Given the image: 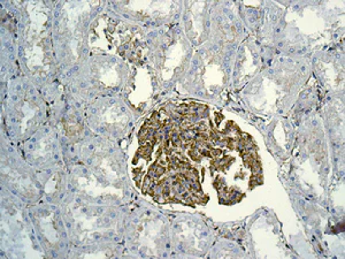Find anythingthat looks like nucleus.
I'll use <instances>...</instances> for the list:
<instances>
[{
    "label": "nucleus",
    "instance_id": "nucleus-2",
    "mask_svg": "<svg viewBox=\"0 0 345 259\" xmlns=\"http://www.w3.org/2000/svg\"><path fill=\"white\" fill-rule=\"evenodd\" d=\"M252 169V175H258V174H261L262 173V166H261V161L260 159H255L253 161L252 166L250 167Z\"/></svg>",
    "mask_w": 345,
    "mask_h": 259
},
{
    "label": "nucleus",
    "instance_id": "nucleus-6",
    "mask_svg": "<svg viewBox=\"0 0 345 259\" xmlns=\"http://www.w3.org/2000/svg\"><path fill=\"white\" fill-rule=\"evenodd\" d=\"M222 119H223V115H222L221 113H215V123L217 124V126L221 123Z\"/></svg>",
    "mask_w": 345,
    "mask_h": 259
},
{
    "label": "nucleus",
    "instance_id": "nucleus-4",
    "mask_svg": "<svg viewBox=\"0 0 345 259\" xmlns=\"http://www.w3.org/2000/svg\"><path fill=\"white\" fill-rule=\"evenodd\" d=\"M210 153H212V157H213V158H219L222 154V149L214 148L213 150H210Z\"/></svg>",
    "mask_w": 345,
    "mask_h": 259
},
{
    "label": "nucleus",
    "instance_id": "nucleus-1",
    "mask_svg": "<svg viewBox=\"0 0 345 259\" xmlns=\"http://www.w3.org/2000/svg\"><path fill=\"white\" fill-rule=\"evenodd\" d=\"M188 155H189L190 159L193 160L195 162H200V161H201V158H203V155L198 152L197 149H190V150L188 151Z\"/></svg>",
    "mask_w": 345,
    "mask_h": 259
},
{
    "label": "nucleus",
    "instance_id": "nucleus-3",
    "mask_svg": "<svg viewBox=\"0 0 345 259\" xmlns=\"http://www.w3.org/2000/svg\"><path fill=\"white\" fill-rule=\"evenodd\" d=\"M152 181H153V180L151 179L147 174H146V175H145V177L143 179V188H142L143 193H147L148 189H150V187H151V184H152Z\"/></svg>",
    "mask_w": 345,
    "mask_h": 259
},
{
    "label": "nucleus",
    "instance_id": "nucleus-5",
    "mask_svg": "<svg viewBox=\"0 0 345 259\" xmlns=\"http://www.w3.org/2000/svg\"><path fill=\"white\" fill-rule=\"evenodd\" d=\"M255 185H258V183H257V181H255V177H254V175H252L251 176V180H250V189L252 190L253 188L255 187Z\"/></svg>",
    "mask_w": 345,
    "mask_h": 259
}]
</instances>
